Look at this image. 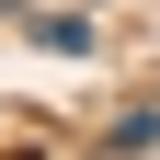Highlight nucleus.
I'll list each match as a JSON object with an SVG mask.
<instances>
[{
  "instance_id": "nucleus-1",
  "label": "nucleus",
  "mask_w": 160,
  "mask_h": 160,
  "mask_svg": "<svg viewBox=\"0 0 160 160\" xmlns=\"http://www.w3.org/2000/svg\"><path fill=\"white\" fill-rule=\"evenodd\" d=\"M92 149H103V160H149V149H160V103H137V114H114V126L92 137Z\"/></svg>"
}]
</instances>
